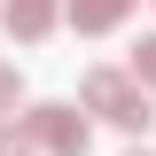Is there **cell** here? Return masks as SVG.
Wrapping results in <instances>:
<instances>
[{
	"mask_svg": "<svg viewBox=\"0 0 156 156\" xmlns=\"http://www.w3.org/2000/svg\"><path fill=\"white\" fill-rule=\"evenodd\" d=\"M78 101H86V109L94 117H109V125H125V133H148V86H140L133 70H86L78 78Z\"/></svg>",
	"mask_w": 156,
	"mask_h": 156,
	"instance_id": "obj_1",
	"label": "cell"
},
{
	"mask_svg": "<svg viewBox=\"0 0 156 156\" xmlns=\"http://www.w3.org/2000/svg\"><path fill=\"white\" fill-rule=\"evenodd\" d=\"M23 125H31V140L47 156H86V140H94V125L78 109H62V101H39V109H23Z\"/></svg>",
	"mask_w": 156,
	"mask_h": 156,
	"instance_id": "obj_2",
	"label": "cell"
},
{
	"mask_svg": "<svg viewBox=\"0 0 156 156\" xmlns=\"http://www.w3.org/2000/svg\"><path fill=\"white\" fill-rule=\"evenodd\" d=\"M0 23H8L16 47H39V39L62 23V0H0Z\"/></svg>",
	"mask_w": 156,
	"mask_h": 156,
	"instance_id": "obj_3",
	"label": "cell"
},
{
	"mask_svg": "<svg viewBox=\"0 0 156 156\" xmlns=\"http://www.w3.org/2000/svg\"><path fill=\"white\" fill-rule=\"evenodd\" d=\"M125 16H133V0H62V23H70V31H86V39L117 31Z\"/></svg>",
	"mask_w": 156,
	"mask_h": 156,
	"instance_id": "obj_4",
	"label": "cell"
},
{
	"mask_svg": "<svg viewBox=\"0 0 156 156\" xmlns=\"http://www.w3.org/2000/svg\"><path fill=\"white\" fill-rule=\"evenodd\" d=\"M125 70H133L140 86L156 94V31H140V47H133V62H125Z\"/></svg>",
	"mask_w": 156,
	"mask_h": 156,
	"instance_id": "obj_5",
	"label": "cell"
},
{
	"mask_svg": "<svg viewBox=\"0 0 156 156\" xmlns=\"http://www.w3.org/2000/svg\"><path fill=\"white\" fill-rule=\"evenodd\" d=\"M0 156H39L31 125H8V117H0Z\"/></svg>",
	"mask_w": 156,
	"mask_h": 156,
	"instance_id": "obj_6",
	"label": "cell"
},
{
	"mask_svg": "<svg viewBox=\"0 0 156 156\" xmlns=\"http://www.w3.org/2000/svg\"><path fill=\"white\" fill-rule=\"evenodd\" d=\"M16 94H23V78H16V62H0V117L16 109Z\"/></svg>",
	"mask_w": 156,
	"mask_h": 156,
	"instance_id": "obj_7",
	"label": "cell"
},
{
	"mask_svg": "<svg viewBox=\"0 0 156 156\" xmlns=\"http://www.w3.org/2000/svg\"><path fill=\"white\" fill-rule=\"evenodd\" d=\"M125 156H156V148H125Z\"/></svg>",
	"mask_w": 156,
	"mask_h": 156,
	"instance_id": "obj_8",
	"label": "cell"
}]
</instances>
